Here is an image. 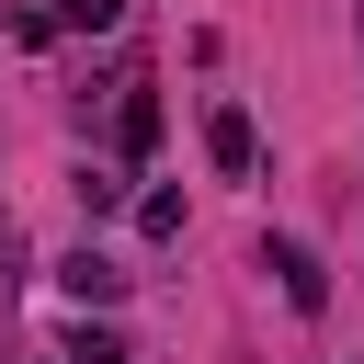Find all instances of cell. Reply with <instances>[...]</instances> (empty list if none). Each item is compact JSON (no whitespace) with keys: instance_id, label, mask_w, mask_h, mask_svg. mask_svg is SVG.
<instances>
[{"instance_id":"cell-1","label":"cell","mask_w":364,"mask_h":364,"mask_svg":"<svg viewBox=\"0 0 364 364\" xmlns=\"http://www.w3.org/2000/svg\"><path fill=\"white\" fill-rule=\"evenodd\" d=\"M262 273L284 284V307H296V318H318V307H330V273H318V250H307V239H262Z\"/></svg>"},{"instance_id":"cell-2","label":"cell","mask_w":364,"mask_h":364,"mask_svg":"<svg viewBox=\"0 0 364 364\" xmlns=\"http://www.w3.org/2000/svg\"><path fill=\"white\" fill-rule=\"evenodd\" d=\"M205 159H216L228 182H250V171H262V136H250V114H239V102H216V114H205Z\"/></svg>"},{"instance_id":"cell-3","label":"cell","mask_w":364,"mask_h":364,"mask_svg":"<svg viewBox=\"0 0 364 364\" xmlns=\"http://www.w3.org/2000/svg\"><path fill=\"white\" fill-rule=\"evenodd\" d=\"M57 284H68V296H80V307H114V296H125V262H102V250H91V239H80V250H68V262H57Z\"/></svg>"},{"instance_id":"cell-4","label":"cell","mask_w":364,"mask_h":364,"mask_svg":"<svg viewBox=\"0 0 364 364\" xmlns=\"http://www.w3.org/2000/svg\"><path fill=\"white\" fill-rule=\"evenodd\" d=\"M159 125H171L159 91H125V102H114V148H125V159H159Z\"/></svg>"},{"instance_id":"cell-5","label":"cell","mask_w":364,"mask_h":364,"mask_svg":"<svg viewBox=\"0 0 364 364\" xmlns=\"http://www.w3.org/2000/svg\"><path fill=\"white\" fill-rule=\"evenodd\" d=\"M46 11H57V34H114L125 23V0H46Z\"/></svg>"},{"instance_id":"cell-6","label":"cell","mask_w":364,"mask_h":364,"mask_svg":"<svg viewBox=\"0 0 364 364\" xmlns=\"http://www.w3.org/2000/svg\"><path fill=\"white\" fill-rule=\"evenodd\" d=\"M114 205H125V171H91L80 159V216H114Z\"/></svg>"},{"instance_id":"cell-7","label":"cell","mask_w":364,"mask_h":364,"mask_svg":"<svg viewBox=\"0 0 364 364\" xmlns=\"http://www.w3.org/2000/svg\"><path fill=\"white\" fill-rule=\"evenodd\" d=\"M136 228H148V239H182V193H171V182H159V193H136Z\"/></svg>"},{"instance_id":"cell-8","label":"cell","mask_w":364,"mask_h":364,"mask_svg":"<svg viewBox=\"0 0 364 364\" xmlns=\"http://www.w3.org/2000/svg\"><path fill=\"white\" fill-rule=\"evenodd\" d=\"M68 364H136V353H125L114 330H91V318H80V330H68Z\"/></svg>"},{"instance_id":"cell-9","label":"cell","mask_w":364,"mask_h":364,"mask_svg":"<svg viewBox=\"0 0 364 364\" xmlns=\"http://www.w3.org/2000/svg\"><path fill=\"white\" fill-rule=\"evenodd\" d=\"M34 364H68V353H34Z\"/></svg>"}]
</instances>
